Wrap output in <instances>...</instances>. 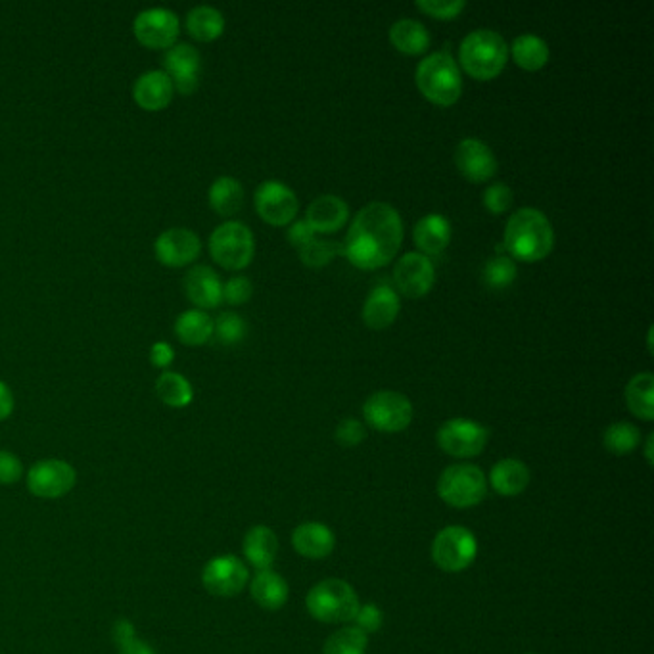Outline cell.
<instances>
[{
  "label": "cell",
  "mask_w": 654,
  "mask_h": 654,
  "mask_svg": "<svg viewBox=\"0 0 654 654\" xmlns=\"http://www.w3.org/2000/svg\"><path fill=\"white\" fill-rule=\"evenodd\" d=\"M156 396L171 409H185L194 399V388L187 376L164 371L156 380Z\"/></svg>",
  "instance_id": "cell-33"
},
{
  "label": "cell",
  "mask_w": 654,
  "mask_h": 654,
  "mask_svg": "<svg viewBox=\"0 0 654 654\" xmlns=\"http://www.w3.org/2000/svg\"><path fill=\"white\" fill-rule=\"evenodd\" d=\"M363 417L380 432H401L413 421V403L401 392L380 390L363 403Z\"/></svg>",
  "instance_id": "cell-9"
},
{
  "label": "cell",
  "mask_w": 654,
  "mask_h": 654,
  "mask_svg": "<svg viewBox=\"0 0 654 654\" xmlns=\"http://www.w3.org/2000/svg\"><path fill=\"white\" fill-rule=\"evenodd\" d=\"M555 231L538 208H518L505 225V250L520 261H538L553 250Z\"/></svg>",
  "instance_id": "cell-2"
},
{
  "label": "cell",
  "mask_w": 654,
  "mask_h": 654,
  "mask_svg": "<svg viewBox=\"0 0 654 654\" xmlns=\"http://www.w3.org/2000/svg\"><path fill=\"white\" fill-rule=\"evenodd\" d=\"M401 240L399 211L386 202H371L355 213L342 244V256L361 269L384 267L398 254Z\"/></svg>",
  "instance_id": "cell-1"
},
{
  "label": "cell",
  "mask_w": 654,
  "mask_h": 654,
  "mask_svg": "<svg viewBox=\"0 0 654 654\" xmlns=\"http://www.w3.org/2000/svg\"><path fill=\"white\" fill-rule=\"evenodd\" d=\"M315 236H317V234L313 233V229L307 225L305 219L292 223L290 229H288V240H290L298 250L304 248L305 244L311 242Z\"/></svg>",
  "instance_id": "cell-47"
},
{
  "label": "cell",
  "mask_w": 654,
  "mask_h": 654,
  "mask_svg": "<svg viewBox=\"0 0 654 654\" xmlns=\"http://www.w3.org/2000/svg\"><path fill=\"white\" fill-rule=\"evenodd\" d=\"M392 45L405 54H421L430 47V31L413 18H399L390 27Z\"/></svg>",
  "instance_id": "cell-30"
},
{
  "label": "cell",
  "mask_w": 654,
  "mask_h": 654,
  "mask_svg": "<svg viewBox=\"0 0 654 654\" xmlns=\"http://www.w3.org/2000/svg\"><path fill=\"white\" fill-rule=\"evenodd\" d=\"M528 654H532V653H528Z\"/></svg>",
  "instance_id": "cell-52"
},
{
  "label": "cell",
  "mask_w": 654,
  "mask_h": 654,
  "mask_svg": "<svg viewBox=\"0 0 654 654\" xmlns=\"http://www.w3.org/2000/svg\"><path fill=\"white\" fill-rule=\"evenodd\" d=\"M211 210L223 217L234 215L244 204V187L238 179L223 175L211 183L208 192Z\"/></svg>",
  "instance_id": "cell-31"
},
{
  "label": "cell",
  "mask_w": 654,
  "mask_h": 654,
  "mask_svg": "<svg viewBox=\"0 0 654 654\" xmlns=\"http://www.w3.org/2000/svg\"><path fill=\"white\" fill-rule=\"evenodd\" d=\"M188 35L200 43H210L223 35L225 16L210 4L194 6L187 14Z\"/></svg>",
  "instance_id": "cell-28"
},
{
  "label": "cell",
  "mask_w": 654,
  "mask_h": 654,
  "mask_svg": "<svg viewBox=\"0 0 654 654\" xmlns=\"http://www.w3.org/2000/svg\"><path fill=\"white\" fill-rule=\"evenodd\" d=\"M173 361H175V350H173V346L169 342L160 340V342L152 344V348H150V363H152V367L165 371L167 367L173 365Z\"/></svg>",
  "instance_id": "cell-46"
},
{
  "label": "cell",
  "mask_w": 654,
  "mask_h": 654,
  "mask_svg": "<svg viewBox=\"0 0 654 654\" xmlns=\"http://www.w3.org/2000/svg\"><path fill=\"white\" fill-rule=\"evenodd\" d=\"M114 639H116L117 647L135 639L137 633H135V626L129 622V620H117L116 626H114Z\"/></svg>",
  "instance_id": "cell-49"
},
{
  "label": "cell",
  "mask_w": 654,
  "mask_h": 654,
  "mask_svg": "<svg viewBox=\"0 0 654 654\" xmlns=\"http://www.w3.org/2000/svg\"><path fill=\"white\" fill-rule=\"evenodd\" d=\"M75 482V468L60 459L39 461L27 472V490L39 499H60L75 488Z\"/></svg>",
  "instance_id": "cell-12"
},
{
  "label": "cell",
  "mask_w": 654,
  "mask_h": 654,
  "mask_svg": "<svg viewBox=\"0 0 654 654\" xmlns=\"http://www.w3.org/2000/svg\"><path fill=\"white\" fill-rule=\"evenodd\" d=\"M509 45L501 33L493 29H474L459 47L461 66L476 79H493L505 68Z\"/></svg>",
  "instance_id": "cell-4"
},
{
  "label": "cell",
  "mask_w": 654,
  "mask_h": 654,
  "mask_svg": "<svg viewBox=\"0 0 654 654\" xmlns=\"http://www.w3.org/2000/svg\"><path fill=\"white\" fill-rule=\"evenodd\" d=\"M256 252L254 234L242 221H225L213 229L210 254L221 267L238 271L250 265Z\"/></svg>",
  "instance_id": "cell-7"
},
{
  "label": "cell",
  "mask_w": 654,
  "mask_h": 654,
  "mask_svg": "<svg viewBox=\"0 0 654 654\" xmlns=\"http://www.w3.org/2000/svg\"><path fill=\"white\" fill-rule=\"evenodd\" d=\"M200 252H202L200 236L183 227L167 229L154 242V254L158 257V261L171 269H181L194 263L200 257Z\"/></svg>",
  "instance_id": "cell-16"
},
{
  "label": "cell",
  "mask_w": 654,
  "mask_h": 654,
  "mask_svg": "<svg viewBox=\"0 0 654 654\" xmlns=\"http://www.w3.org/2000/svg\"><path fill=\"white\" fill-rule=\"evenodd\" d=\"M490 484L499 495L513 497L528 488L530 470L518 459H503L491 468Z\"/></svg>",
  "instance_id": "cell-27"
},
{
  "label": "cell",
  "mask_w": 654,
  "mask_h": 654,
  "mask_svg": "<svg viewBox=\"0 0 654 654\" xmlns=\"http://www.w3.org/2000/svg\"><path fill=\"white\" fill-rule=\"evenodd\" d=\"M350 217V206L336 194L317 196L305 211V221L313 233H332L346 225Z\"/></svg>",
  "instance_id": "cell-20"
},
{
  "label": "cell",
  "mask_w": 654,
  "mask_h": 654,
  "mask_svg": "<svg viewBox=\"0 0 654 654\" xmlns=\"http://www.w3.org/2000/svg\"><path fill=\"white\" fill-rule=\"evenodd\" d=\"M133 33L142 47L150 50H169L179 39L181 20L169 8H146L137 14L133 22Z\"/></svg>",
  "instance_id": "cell-10"
},
{
  "label": "cell",
  "mask_w": 654,
  "mask_h": 654,
  "mask_svg": "<svg viewBox=\"0 0 654 654\" xmlns=\"http://www.w3.org/2000/svg\"><path fill=\"white\" fill-rule=\"evenodd\" d=\"M119 654H156V651L146 641L135 637V639L119 645Z\"/></svg>",
  "instance_id": "cell-50"
},
{
  "label": "cell",
  "mask_w": 654,
  "mask_h": 654,
  "mask_svg": "<svg viewBox=\"0 0 654 654\" xmlns=\"http://www.w3.org/2000/svg\"><path fill=\"white\" fill-rule=\"evenodd\" d=\"M14 405H16V401H14L12 390L8 388L6 382L0 380V422L6 421L14 413Z\"/></svg>",
  "instance_id": "cell-48"
},
{
  "label": "cell",
  "mask_w": 654,
  "mask_h": 654,
  "mask_svg": "<svg viewBox=\"0 0 654 654\" xmlns=\"http://www.w3.org/2000/svg\"><path fill=\"white\" fill-rule=\"evenodd\" d=\"M421 93L440 106H451L463 93V77L455 58L447 50L424 56L415 71Z\"/></svg>",
  "instance_id": "cell-3"
},
{
  "label": "cell",
  "mask_w": 654,
  "mask_h": 654,
  "mask_svg": "<svg viewBox=\"0 0 654 654\" xmlns=\"http://www.w3.org/2000/svg\"><path fill=\"white\" fill-rule=\"evenodd\" d=\"M252 599L265 610H281L288 601V584L281 574L269 570H259L250 584Z\"/></svg>",
  "instance_id": "cell-26"
},
{
  "label": "cell",
  "mask_w": 654,
  "mask_h": 654,
  "mask_svg": "<svg viewBox=\"0 0 654 654\" xmlns=\"http://www.w3.org/2000/svg\"><path fill=\"white\" fill-rule=\"evenodd\" d=\"M482 279L490 286V288H505L516 279V263L511 256H497L490 257L484 263L482 269Z\"/></svg>",
  "instance_id": "cell-37"
},
{
  "label": "cell",
  "mask_w": 654,
  "mask_h": 654,
  "mask_svg": "<svg viewBox=\"0 0 654 654\" xmlns=\"http://www.w3.org/2000/svg\"><path fill=\"white\" fill-rule=\"evenodd\" d=\"M382 622H384V612L374 603L361 605L355 614V628H359L363 633H374V631L380 630Z\"/></svg>",
  "instance_id": "cell-45"
},
{
  "label": "cell",
  "mask_w": 654,
  "mask_h": 654,
  "mask_svg": "<svg viewBox=\"0 0 654 654\" xmlns=\"http://www.w3.org/2000/svg\"><path fill=\"white\" fill-rule=\"evenodd\" d=\"M486 474L476 465H451L438 480V495L449 507L470 509L486 499Z\"/></svg>",
  "instance_id": "cell-6"
},
{
  "label": "cell",
  "mask_w": 654,
  "mask_h": 654,
  "mask_svg": "<svg viewBox=\"0 0 654 654\" xmlns=\"http://www.w3.org/2000/svg\"><path fill=\"white\" fill-rule=\"evenodd\" d=\"M367 647H369L367 633H363L355 626H346L328 637L323 654H365Z\"/></svg>",
  "instance_id": "cell-36"
},
{
  "label": "cell",
  "mask_w": 654,
  "mask_h": 654,
  "mask_svg": "<svg viewBox=\"0 0 654 654\" xmlns=\"http://www.w3.org/2000/svg\"><path fill=\"white\" fill-rule=\"evenodd\" d=\"M514 62L524 70H539L549 60V47L536 33H522L511 43Z\"/></svg>",
  "instance_id": "cell-34"
},
{
  "label": "cell",
  "mask_w": 654,
  "mask_h": 654,
  "mask_svg": "<svg viewBox=\"0 0 654 654\" xmlns=\"http://www.w3.org/2000/svg\"><path fill=\"white\" fill-rule=\"evenodd\" d=\"M653 444H654V434H649L647 436V444H645V457H647V463L653 465Z\"/></svg>",
  "instance_id": "cell-51"
},
{
  "label": "cell",
  "mask_w": 654,
  "mask_h": 654,
  "mask_svg": "<svg viewBox=\"0 0 654 654\" xmlns=\"http://www.w3.org/2000/svg\"><path fill=\"white\" fill-rule=\"evenodd\" d=\"M254 204L261 219L271 225L290 223L300 208L296 192L277 179H267L257 187Z\"/></svg>",
  "instance_id": "cell-14"
},
{
  "label": "cell",
  "mask_w": 654,
  "mask_h": 654,
  "mask_svg": "<svg viewBox=\"0 0 654 654\" xmlns=\"http://www.w3.org/2000/svg\"><path fill=\"white\" fill-rule=\"evenodd\" d=\"M305 605L309 614L323 624H348L355 620V614L361 607L355 589L338 578L313 585L307 593Z\"/></svg>",
  "instance_id": "cell-5"
},
{
  "label": "cell",
  "mask_w": 654,
  "mask_h": 654,
  "mask_svg": "<svg viewBox=\"0 0 654 654\" xmlns=\"http://www.w3.org/2000/svg\"><path fill=\"white\" fill-rule=\"evenodd\" d=\"M173 96V83L164 70L144 71L133 85V100L144 112H162Z\"/></svg>",
  "instance_id": "cell-19"
},
{
  "label": "cell",
  "mask_w": 654,
  "mask_h": 654,
  "mask_svg": "<svg viewBox=\"0 0 654 654\" xmlns=\"http://www.w3.org/2000/svg\"><path fill=\"white\" fill-rule=\"evenodd\" d=\"M367 438V430L357 419H344L336 426V442L344 447H355Z\"/></svg>",
  "instance_id": "cell-44"
},
{
  "label": "cell",
  "mask_w": 654,
  "mask_h": 654,
  "mask_svg": "<svg viewBox=\"0 0 654 654\" xmlns=\"http://www.w3.org/2000/svg\"><path fill=\"white\" fill-rule=\"evenodd\" d=\"M413 236L421 254H440L451 240V223L442 213H428L417 221Z\"/></svg>",
  "instance_id": "cell-25"
},
{
  "label": "cell",
  "mask_w": 654,
  "mask_h": 654,
  "mask_svg": "<svg viewBox=\"0 0 654 654\" xmlns=\"http://www.w3.org/2000/svg\"><path fill=\"white\" fill-rule=\"evenodd\" d=\"M436 281V269L430 257L421 252H407L394 265V282L407 298H421L428 294Z\"/></svg>",
  "instance_id": "cell-17"
},
{
  "label": "cell",
  "mask_w": 654,
  "mask_h": 654,
  "mask_svg": "<svg viewBox=\"0 0 654 654\" xmlns=\"http://www.w3.org/2000/svg\"><path fill=\"white\" fill-rule=\"evenodd\" d=\"M455 164L474 183L488 181L497 171V158L490 146L476 137H468L455 148Z\"/></svg>",
  "instance_id": "cell-18"
},
{
  "label": "cell",
  "mask_w": 654,
  "mask_h": 654,
  "mask_svg": "<svg viewBox=\"0 0 654 654\" xmlns=\"http://www.w3.org/2000/svg\"><path fill=\"white\" fill-rule=\"evenodd\" d=\"M399 302L398 292L386 284H380L373 288L363 304V321L371 328L390 327L398 317Z\"/></svg>",
  "instance_id": "cell-23"
},
{
  "label": "cell",
  "mask_w": 654,
  "mask_h": 654,
  "mask_svg": "<svg viewBox=\"0 0 654 654\" xmlns=\"http://www.w3.org/2000/svg\"><path fill=\"white\" fill-rule=\"evenodd\" d=\"M246 330V321L234 311H225L213 321V334L225 346L240 344L246 336Z\"/></svg>",
  "instance_id": "cell-38"
},
{
  "label": "cell",
  "mask_w": 654,
  "mask_h": 654,
  "mask_svg": "<svg viewBox=\"0 0 654 654\" xmlns=\"http://www.w3.org/2000/svg\"><path fill=\"white\" fill-rule=\"evenodd\" d=\"M175 334L185 346L208 344L213 336V319L202 309H187L175 321Z\"/></svg>",
  "instance_id": "cell-29"
},
{
  "label": "cell",
  "mask_w": 654,
  "mask_h": 654,
  "mask_svg": "<svg viewBox=\"0 0 654 654\" xmlns=\"http://www.w3.org/2000/svg\"><path fill=\"white\" fill-rule=\"evenodd\" d=\"M185 294L198 309H213L223 302V282L208 265H194L185 277Z\"/></svg>",
  "instance_id": "cell-21"
},
{
  "label": "cell",
  "mask_w": 654,
  "mask_h": 654,
  "mask_svg": "<svg viewBox=\"0 0 654 654\" xmlns=\"http://www.w3.org/2000/svg\"><path fill=\"white\" fill-rule=\"evenodd\" d=\"M250 580L248 566L234 555L213 557L202 570V584L215 597H236Z\"/></svg>",
  "instance_id": "cell-13"
},
{
  "label": "cell",
  "mask_w": 654,
  "mask_h": 654,
  "mask_svg": "<svg viewBox=\"0 0 654 654\" xmlns=\"http://www.w3.org/2000/svg\"><path fill=\"white\" fill-rule=\"evenodd\" d=\"M478 555L476 536L465 526H447L432 541V561L444 572H463Z\"/></svg>",
  "instance_id": "cell-8"
},
{
  "label": "cell",
  "mask_w": 654,
  "mask_h": 654,
  "mask_svg": "<svg viewBox=\"0 0 654 654\" xmlns=\"http://www.w3.org/2000/svg\"><path fill=\"white\" fill-rule=\"evenodd\" d=\"M465 0H417V8L432 18L451 20L465 10Z\"/></svg>",
  "instance_id": "cell-40"
},
{
  "label": "cell",
  "mask_w": 654,
  "mask_h": 654,
  "mask_svg": "<svg viewBox=\"0 0 654 654\" xmlns=\"http://www.w3.org/2000/svg\"><path fill=\"white\" fill-rule=\"evenodd\" d=\"M513 188L507 183H493L484 190L482 200L491 213H503L513 206Z\"/></svg>",
  "instance_id": "cell-41"
},
{
  "label": "cell",
  "mask_w": 654,
  "mask_h": 654,
  "mask_svg": "<svg viewBox=\"0 0 654 654\" xmlns=\"http://www.w3.org/2000/svg\"><path fill=\"white\" fill-rule=\"evenodd\" d=\"M342 254V244L340 242H330V240H323V238H313L311 242H307L304 248H300V257L305 265L311 267H321L327 265L328 261L334 256Z\"/></svg>",
  "instance_id": "cell-39"
},
{
  "label": "cell",
  "mask_w": 654,
  "mask_h": 654,
  "mask_svg": "<svg viewBox=\"0 0 654 654\" xmlns=\"http://www.w3.org/2000/svg\"><path fill=\"white\" fill-rule=\"evenodd\" d=\"M164 71L173 83L175 93L192 94L200 87L202 56L198 48L179 43L165 52Z\"/></svg>",
  "instance_id": "cell-15"
},
{
  "label": "cell",
  "mask_w": 654,
  "mask_h": 654,
  "mask_svg": "<svg viewBox=\"0 0 654 654\" xmlns=\"http://www.w3.org/2000/svg\"><path fill=\"white\" fill-rule=\"evenodd\" d=\"M242 549H244L246 561L250 562L254 568L269 570L279 553V539L269 526L257 524L246 532Z\"/></svg>",
  "instance_id": "cell-24"
},
{
  "label": "cell",
  "mask_w": 654,
  "mask_h": 654,
  "mask_svg": "<svg viewBox=\"0 0 654 654\" xmlns=\"http://www.w3.org/2000/svg\"><path fill=\"white\" fill-rule=\"evenodd\" d=\"M24 476L22 461L6 449H0V486H12Z\"/></svg>",
  "instance_id": "cell-43"
},
{
  "label": "cell",
  "mask_w": 654,
  "mask_h": 654,
  "mask_svg": "<svg viewBox=\"0 0 654 654\" xmlns=\"http://www.w3.org/2000/svg\"><path fill=\"white\" fill-rule=\"evenodd\" d=\"M292 545L298 555H302L305 559H311V561H319L334 551L336 538L327 524L304 522L294 530Z\"/></svg>",
  "instance_id": "cell-22"
},
{
  "label": "cell",
  "mask_w": 654,
  "mask_h": 654,
  "mask_svg": "<svg viewBox=\"0 0 654 654\" xmlns=\"http://www.w3.org/2000/svg\"><path fill=\"white\" fill-rule=\"evenodd\" d=\"M436 440L447 455L470 459L484 451L490 440V430L470 419H449L438 428Z\"/></svg>",
  "instance_id": "cell-11"
},
{
  "label": "cell",
  "mask_w": 654,
  "mask_h": 654,
  "mask_svg": "<svg viewBox=\"0 0 654 654\" xmlns=\"http://www.w3.org/2000/svg\"><path fill=\"white\" fill-rule=\"evenodd\" d=\"M252 292H254L252 281L248 277H244V275L231 277L229 281L223 284V300L227 304H246L252 298Z\"/></svg>",
  "instance_id": "cell-42"
},
{
  "label": "cell",
  "mask_w": 654,
  "mask_h": 654,
  "mask_svg": "<svg viewBox=\"0 0 654 654\" xmlns=\"http://www.w3.org/2000/svg\"><path fill=\"white\" fill-rule=\"evenodd\" d=\"M626 403L631 413L643 421L654 419V376L653 373H637L631 376L626 386Z\"/></svg>",
  "instance_id": "cell-32"
},
{
  "label": "cell",
  "mask_w": 654,
  "mask_h": 654,
  "mask_svg": "<svg viewBox=\"0 0 654 654\" xmlns=\"http://www.w3.org/2000/svg\"><path fill=\"white\" fill-rule=\"evenodd\" d=\"M641 442V432L631 422H614L603 434V445L612 455H630Z\"/></svg>",
  "instance_id": "cell-35"
}]
</instances>
